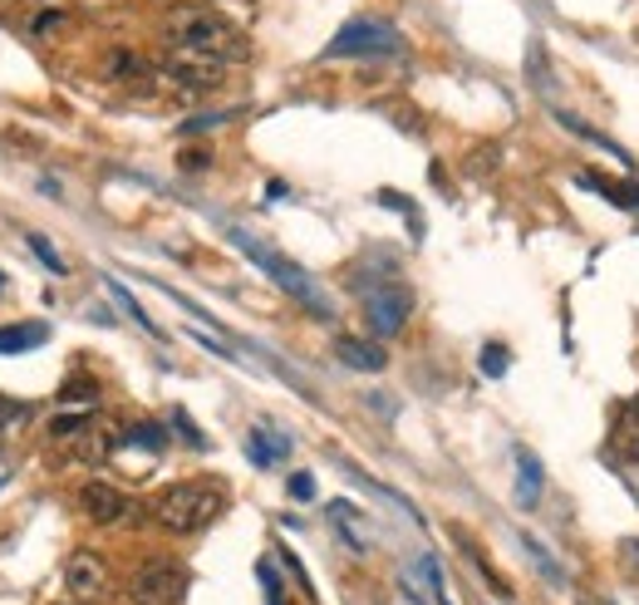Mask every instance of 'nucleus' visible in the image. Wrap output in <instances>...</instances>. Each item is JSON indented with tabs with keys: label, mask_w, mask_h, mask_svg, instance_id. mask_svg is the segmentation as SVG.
Segmentation results:
<instances>
[{
	"label": "nucleus",
	"mask_w": 639,
	"mask_h": 605,
	"mask_svg": "<svg viewBox=\"0 0 639 605\" xmlns=\"http://www.w3.org/2000/svg\"><path fill=\"white\" fill-rule=\"evenodd\" d=\"M246 453H251V463H256V467H271V463H281L285 453H291V443L276 438L271 428H251L246 433Z\"/></svg>",
	"instance_id": "obj_14"
},
{
	"label": "nucleus",
	"mask_w": 639,
	"mask_h": 605,
	"mask_svg": "<svg viewBox=\"0 0 639 605\" xmlns=\"http://www.w3.org/2000/svg\"><path fill=\"white\" fill-rule=\"evenodd\" d=\"M178 168L182 173H202V168H212V153L207 148H187V153H178Z\"/></svg>",
	"instance_id": "obj_25"
},
{
	"label": "nucleus",
	"mask_w": 639,
	"mask_h": 605,
	"mask_svg": "<svg viewBox=\"0 0 639 605\" xmlns=\"http://www.w3.org/2000/svg\"><path fill=\"white\" fill-rule=\"evenodd\" d=\"M64 586H70L74 601H99L109 591V566L99 552H74L64 562Z\"/></svg>",
	"instance_id": "obj_8"
},
{
	"label": "nucleus",
	"mask_w": 639,
	"mask_h": 605,
	"mask_svg": "<svg viewBox=\"0 0 639 605\" xmlns=\"http://www.w3.org/2000/svg\"><path fill=\"white\" fill-rule=\"evenodd\" d=\"M163 40L182 54H197L212 64H242L251 60V40L232 26L226 16H216L207 6H178L163 20Z\"/></svg>",
	"instance_id": "obj_1"
},
{
	"label": "nucleus",
	"mask_w": 639,
	"mask_h": 605,
	"mask_svg": "<svg viewBox=\"0 0 639 605\" xmlns=\"http://www.w3.org/2000/svg\"><path fill=\"white\" fill-rule=\"evenodd\" d=\"M113 443H119V433H113L109 424H94V419H89V428L74 438V458L99 463V458H109V453H113Z\"/></svg>",
	"instance_id": "obj_13"
},
{
	"label": "nucleus",
	"mask_w": 639,
	"mask_h": 605,
	"mask_svg": "<svg viewBox=\"0 0 639 605\" xmlns=\"http://www.w3.org/2000/svg\"><path fill=\"white\" fill-rule=\"evenodd\" d=\"M129 438H133V443H148V448H153V453L163 448V428H158V424H139V428L129 433Z\"/></svg>",
	"instance_id": "obj_27"
},
{
	"label": "nucleus",
	"mask_w": 639,
	"mask_h": 605,
	"mask_svg": "<svg viewBox=\"0 0 639 605\" xmlns=\"http://www.w3.org/2000/svg\"><path fill=\"white\" fill-rule=\"evenodd\" d=\"M256 581H261V591H266V601H271V605H285V596H281V576H276V566H271V562H261V566H256Z\"/></svg>",
	"instance_id": "obj_23"
},
{
	"label": "nucleus",
	"mask_w": 639,
	"mask_h": 605,
	"mask_svg": "<svg viewBox=\"0 0 639 605\" xmlns=\"http://www.w3.org/2000/svg\"><path fill=\"white\" fill-rule=\"evenodd\" d=\"M398 50H404L398 30H389L384 20L359 16L325 44V60H384V54H398Z\"/></svg>",
	"instance_id": "obj_4"
},
{
	"label": "nucleus",
	"mask_w": 639,
	"mask_h": 605,
	"mask_svg": "<svg viewBox=\"0 0 639 605\" xmlns=\"http://www.w3.org/2000/svg\"><path fill=\"white\" fill-rule=\"evenodd\" d=\"M521 546H527V552L536 556V566H541V576H546V581H551V586H566L561 566H556V562H551V552H546V546H541V542H536V536H527V532H521Z\"/></svg>",
	"instance_id": "obj_19"
},
{
	"label": "nucleus",
	"mask_w": 639,
	"mask_h": 605,
	"mask_svg": "<svg viewBox=\"0 0 639 605\" xmlns=\"http://www.w3.org/2000/svg\"><path fill=\"white\" fill-rule=\"evenodd\" d=\"M20 419H26V404H16V399H0V428L20 424Z\"/></svg>",
	"instance_id": "obj_29"
},
{
	"label": "nucleus",
	"mask_w": 639,
	"mask_h": 605,
	"mask_svg": "<svg viewBox=\"0 0 639 605\" xmlns=\"http://www.w3.org/2000/svg\"><path fill=\"white\" fill-rule=\"evenodd\" d=\"M109 295H113V301H119V305H123V311H129V315H133V321H139L143 330H153V321H148V315H143V305H139V301H133V295H129V291H123V285H119V281H109ZM153 335H163V330H153Z\"/></svg>",
	"instance_id": "obj_21"
},
{
	"label": "nucleus",
	"mask_w": 639,
	"mask_h": 605,
	"mask_svg": "<svg viewBox=\"0 0 639 605\" xmlns=\"http://www.w3.org/2000/svg\"><path fill=\"white\" fill-rule=\"evenodd\" d=\"M104 74H109L119 89H129V94H139V99L158 94V70L143 60L139 50H109V54H104Z\"/></svg>",
	"instance_id": "obj_6"
},
{
	"label": "nucleus",
	"mask_w": 639,
	"mask_h": 605,
	"mask_svg": "<svg viewBox=\"0 0 639 605\" xmlns=\"http://www.w3.org/2000/svg\"><path fill=\"white\" fill-rule=\"evenodd\" d=\"M364 311H369V325L379 330V335H398L408 311H414V295H408L404 285H384V291H374L369 301H364Z\"/></svg>",
	"instance_id": "obj_10"
},
{
	"label": "nucleus",
	"mask_w": 639,
	"mask_h": 605,
	"mask_svg": "<svg viewBox=\"0 0 639 605\" xmlns=\"http://www.w3.org/2000/svg\"><path fill=\"white\" fill-rule=\"evenodd\" d=\"M536 497H541V467H536L531 453H517V502L536 507Z\"/></svg>",
	"instance_id": "obj_16"
},
{
	"label": "nucleus",
	"mask_w": 639,
	"mask_h": 605,
	"mask_svg": "<svg viewBox=\"0 0 639 605\" xmlns=\"http://www.w3.org/2000/svg\"><path fill=\"white\" fill-rule=\"evenodd\" d=\"M507 360H511V355H507L501 345H487V350H483V370L493 374V380H497V374H507Z\"/></svg>",
	"instance_id": "obj_26"
},
{
	"label": "nucleus",
	"mask_w": 639,
	"mask_h": 605,
	"mask_svg": "<svg viewBox=\"0 0 639 605\" xmlns=\"http://www.w3.org/2000/svg\"><path fill=\"white\" fill-rule=\"evenodd\" d=\"M182 586H187V571L178 562H168V556H153V562H143L133 571L129 605H178Z\"/></svg>",
	"instance_id": "obj_5"
},
{
	"label": "nucleus",
	"mask_w": 639,
	"mask_h": 605,
	"mask_svg": "<svg viewBox=\"0 0 639 605\" xmlns=\"http://www.w3.org/2000/svg\"><path fill=\"white\" fill-rule=\"evenodd\" d=\"M222 507H226L222 483H207V477H197V483H178V487H168V493L158 497L153 517H158V527H163V532H173V536H192V532L212 527V522L222 517Z\"/></svg>",
	"instance_id": "obj_2"
},
{
	"label": "nucleus",
	"mask_w": 639,
	"mask_h": 605,
	"mask_svg": "<svg viewBox=\"0 0 639 605\" xmlns=\"http://www.w3.org/2000/svg\"><path fill=\"white\" fill-rule=\"evenodd\" d=\"M70 0H36V6L26 10V30L30 36H40V40H50V36H60L64 26H70Z\"/></svg>",
	"instance_id": "obj_11"
},
{
	"label": "nucleus",
	"mask_w": 639,
	"mask_h": 605,
	"mask_svg": "<svg viewBox=\"0 0 639 605\" xmlns=\"http://www.w3.org/2000/svg\"><path fill=\"white\" fill-rule=\"evenodd\" d=\"M26 242H30V251H36V256H40V266H50V271H54V276H64V271H70V261H64V256H60V251H54V246H50V236L30 232V236H26Z\"/></svg>",
	"instance_id": "obj_18"
},
{
	"label": "nucleus",
	"mask_w": 639,
	"mask_h": 605,
	"mask_svg": "<svg viewBox=\"0 0 639 605\" xmlns=\"http://www.w3.org/2000/svg\"><path fill=\"white\" fill-rule=\"evenodd\" d=\"M605 198L620 202V208H635V212H639V188H605Z\"/></svg>",
	"instance_id": "obj_30"
},
{
	"label": "nucleus",
	"mask_w": 639,
	"mask_h": 605,
	"mask_svg": "<svg viewBox=\"0 0 639 605\" xmlns=\"http://www.w3.org/2000/svg\"><path fill=\"white\" fill-rule=\"evenodd\" d=\"M60 399H64V404H79V399H84V404H94V399H99V384L79 374V380L64 384V394H60Z\"/></svg>",
	"instance_id": "obj_22"
},
{
	"label": "nucleus",
	"mask_w": 639,
	"mask_h": 605,
	"mask_svg": "<svg viewBox=\"0 0 639 605\" xmlns=\"http://www.w3.org/2000/svg\"><path fill=\"white\" fill-rule=\"evenodd\" d=\"M222 70L226 64H212V60H197V54H163V79H173L178 89H192V94H202V89H216L222 84Z\"/></svg>",
	"instance_id": "obj_9"
},
{
	"label": "nucleus",
	"mask_w": 639,
	"mask_h": 605,
	"mask_svg": "<svg viewBox=\"0 0 639 605\" xmlns=\"http://www.w3.org/2000/svg\"><path fill=\"white\" fill-rule=\"evenodd\" d=\"M335 360H345L349 370H359V374L384 370V350L369 345V340H355V335H335Z\"/></svg>",
	"instance_id": "obj_12"
},
{
	"label": "nucleus",
	"mask_w": 639,
	"mask_h": 605,
	"mask_svg": "<svg viewBox=\"0 0 639 605\" xmlns=\"http://www.w3.org/2000/svg\"><path fill=\"white\" fill-rule=\"evenodd\" d=\"M232 242L242 246L246 256L256 261V266L266 271L271 281H281V285H285V295H295V301H301V305H305V311H311V315H320V321H329V301H325V295H320V285H315L311 276H305L301 266H291V261H285V256H276V251H271V246L251 242L246 232H232Z\"/></svg>",
	"instance_id": "obj_3"
},
{
	"label": "nucleus",
	"mask_w": 639,
	"mask_h": 605,
	"mask_svg": "<svg viewBox=\"0 0 639 605\" xmlns=\"http://www.w3.org/2000/svg\"><path fill=\"white\" fill-rule=\"evenodd\" d=\"M291 497H295V502H311V497H315V477H311V473H295V477H291Z\"/></svg>",
	"instance_id": "obj_28"
},
{
	"label": "nucleus",
	"mask_w": 639,
	"mask_h": 605,
	"mask_svg": "<svg viewBox=\"0 0 639 605\" xmlns=\"http://www.w3.org/2000/svg\"><path fill=\"white\" fill-rule=\"evenodd\" d=\"M89 419H94V414H60V419L50 424V438H54V443H74L79 433L89 428Z\"/></svg>",
	"instance_id": "obj_20"
},
{
	"label": "nucleus",
	"mask_w": 639,
	"mask_h": 605,
	"mask_svg": "<svg viewBox=\"0 0 639 605\" xmlns=\"http://www.w3.org/2000/svg\"><path fill=\"white\" fill-rule=\"evenodd\" d=\"M79 502H84V512L99 522V527H119V522H133V517H139V507H133V502L123 497L113 483H99V477H94V483H84Z\"/></svg>",
	"instance_id": "obj_7"
},
{
	"label": "nucleus",
	"mask_w": 639,
	"mask_h": 605,
	"mask_svg": "<svg viewBox=\"0 0 639 605\" xmlns=\"http://www.w3.org/2000/svg\"><path fill=\"white\" fill-rule=\"evenodd\" d=\"M615 448H620L625 463H639V414L630 404L620 409V428H615Z\"/></svg>",
	"instance_id": "obj_17"
},
{
	"label": "nucleus",
	"mask_w": 639,
	"mask_h": 605,
	"mask_svg": "<svg viewBox=\"0 0 639 605\" xmlns=\"http://www.w3.org/2000/svg\"><path fill=\"white\" fill-rule=\"evenodd\" d=\"M173 428L187 438V448H207V438H202V428L187 419V409H173Z\"/></svg>",
	"instance_id": "obj_24"
},
{
	"label": "nucleus",
	"mask_w": 639,
	"mask_h": 605,
	"mask_svg": "<svg viewBox=\"0 0 639 605\" xmlns=\"http://www.w3.org/2000/svg\"><path fill=\"white\" fill-rule=\"evenodd\" d=\"M40 345H44V325L40 321L0 330V355H26V350H40Z\"/></svg>",
	"instance_id": "obj_15"
}]
</instances>
